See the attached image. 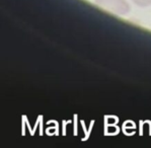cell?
Masks as SVG:
<instances>
[{
    "label": "cell",
    "instance_id": "1",
    "mask_svg": "<svg viewBox=\"0 0 151 148\" xmlns=\"http://www.w3.org/2000/svg\"><path fill=\"white\" fill-rule=\"evenodd\" d=\"M96 4L104 10L117 15H127L131 10L127 0H96Z\"/></svg>",
    "mask_w": 151,
    "mask_h": 148
},
{
    "label": "cell",
    "instance_id": "2",
    "mask_svg": "<svg viewBox=\"0 0 151 148\" xmlns=\"http://www.w3.org/2000/svg\"><path fill=\"white\" fill-rule=\"evenodd\" d=\"M136 5L141 6V7H146V6L151 5V0H132Z\"/></svg>",
    "mask_w": 151,
    "mask_h": 148
}]
</instances>
